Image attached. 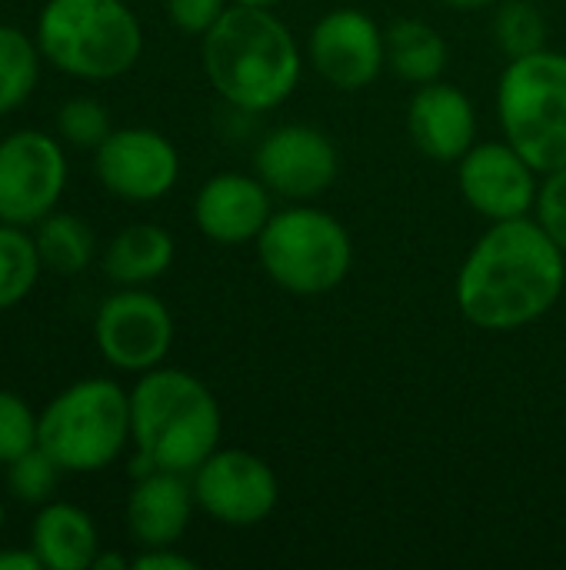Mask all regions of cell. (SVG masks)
Instances as JSON below:
<instances>
[{
    "mask_svg": "<svg viewBox=\"0 0 566 570\" xmlns=\"http://www.w3.org/2000/svg\"><path fill=\"white\" fill-rule=\"evenodd\" d=\"M110 130V110L93 97H73L57 110V134L77 150H97Z\"/></svg>",
    "mask_w": 566,
    "mask_h": 570,
    "instance_id": "cell-25",
    "label": "cell"
},
{
    "mask_svg": "<svg viewBox=\"0 0 566 570\" xmlns=\"http://www.w3.org/2000/svg\"><path fill=\"white\" fill-rule=\"evenodd\" d=\"M43 568L40 558L33 554V548L27 551H17V548H3L0 551V570H37Z\"/></svg>",
    "mask_w": 566,
    "mask_h": 570,
    "instance_id": "cell-31",
    "label": "cell"
},
{
    "mask_svg": "<svg viewBox=\"0 0 566 570\" xmlns=\"http://www.w3.org/2000/svg\"><path fill=\"white\" fill-rule=\"evenodd\" d=\"M534 217L550 234V240L566 254V164L540 177Z\"/></svg>",
    "mask_w": 566,
    "mask_h": 570,
    "instance_id": "cell-28",
    "label": "cell"
},
{
    "mask_svg": "<svg viewBox=\"0 0 566 570\" xmlns=\"http://www.w3.org/2000/svg\"><path fill=\"white\" fill-rule=\"evenodd\" d=\"M254 244L270 284L297 297L330 294L354 271L350 230L314 200L274 210Z\"/></svg>",
    "mask_w": 566,
    "mask_h": 570,
    "instance_id": "cell-5",
    "label": "cell"
},
{
    "mask_svg": "<svg viewBox=\"0 0 566 570\" xmlns=\"http://www.w3.org/2000/svg\"><path fill=\"white\" fill-rule=\"evenodd\" d=\"M200 60L217 97L247 117L284 107L304 77L300 43L270 7L230 3L200 37Z\"/></svg>",
    "mask_w": 566,
    "mask_h": 570,
    "instance_id": "cell-2",
    "label": "cell"
},
{
    "mask_svg": "<svg viewBox=\"0 0 566 570\" xmlns=\"http://www.w3.org/2000/svg\"><path fill=\"white\" fill-rule=\"evenodd\" d=\"M40 267L37 240L23 227L0 220V311L17 307L37 287Z\"/></svg>",
    "mask_w": 566,
    "mask_h": 570,
    "instance_id": "cell-23",
    "label": "cell"
},
{
    "mask_svg": "<svg viewBox=\"0 0 566 570\" xmlns=\"http://www.w3.org/2000/svg\"><path fill=\"white\" fill-rule=\"evenodd\" d=\"M3 518H7V511H3V501H0V531H3Z\"/></svg>",
    "mask_w": 566,
    "mask_h": 570,
    "instance_id": "cell-35",
    "label": "cell"
},
{
    "mask_svg": "<svg viewBox=\"0 0 566 570\" xmlns=\"http://www.w3.org/2000/svg\"><path fill=\"white\" fill-rule=\"evenodd\" d=\"M93 170L113 197L127 204H153L177 187L180 154L160 130L123 127L110 130L93 150Z\"/></svg>",
    "mask_w": 566,
    "mask_h": 570,
    "instance_id": "cell-14",
    "label": "cell"
},
{
    "mask_svg": "<svg viewBox=\"0 0 566 570\" xmlns=\"http://www.w3.org/2000/svg\"><path fill=\"white\" fill-rule=\"evenodd\" d=\"M447 7H454V10H464V13H474V10H490V7H497L500 0H444Z\"/></svg>",
    "mask_w": 566,
    "mask_h": 570,
    "instance_id": "cell-33",
    "label": "cell"
},
{
    "mask_svg": "<svg viewBox=\"0 0 566 570\" xmlns=\"http://www.w3.org/2000/svg\"><path fill=\"white\" fill-rule=\"evenodd\" d=\"M93 341L110 367L147 374L160 367L173 347V314L147 287H120L100 304Z\"/></svg>",
    "mask_w": 566,
    "mask_h": 570,
    "instance_id": "cell-9",
    "label": "cell"
},
{
    "mask_svg": "<svg viewBox=\"0 0 566 570\" xmlns=\"http://www.w3.org/2000/svg\"><path fill=\"white\" fill-rule=\"evenodd\" d=\"M40 57L37 37L0 23V117L27 104L40 80Z\"/></svg>",
    "mask_w": 566,
    "mask_h": 570,
    "instance_id": "cell-22",
    "label": "cell"
},
{
    "mask_svg": "<svg viewBox=\"0 0 566 570\" xmlns=\"http://www.w3.org/2000/svg\"><path fill=\"white\" fill-rule=\"evenodd\" d=\"M197 511L190 474L173 471H147L133 481L127 494V531L140 548H167L177 544L190 518Z\"/></svg>",
    "mask_w": 566,
    "mask_h": 570,
    "instance_id": "cell-17",
    "label": "cell"
},
{
    "mask_svg": "<svg viewBox=\"0 0 566 570\" xmlns=\"http://www.w3.org/2000/svg\"><path fill=\"white\" fill-rule=\"evenodd\" d=\"M130 444V391L110 377H83L63 387L40 414L37 448L60 471L97 474Z\"/></svg>",
    "mask_w": 566,
    "mask_h": 570,
    "instance_id": "cell-6",
    "label": "cell"
},
{
    "mask_svg": "<svg viewBox=\"0 0 566 570\" xmlns=\"http://www.w3.org/2000/svg\"><path fill=\"white\" fill-rule=\"evenodd\" d=\"M547 17L530 0H500L494 7V40L507 60L537 53L547 47Z\"/></svg>",
    "mask_w": 566,
    "mask_h": 570,
    "instance_id": "cell-24",
    "label": "cell"
},
{
    "mask_svg": "<svg viewBox=\"0 0 566 570\" xmlns=\"http://www.w3.org/2000/svg\"><path fill=\"white\" fill-rule=\"evenodd\" d=\"M497 120L540 174L566 164V53L537 50L507 60L497 80Z\"/></svg>",
    "mask_w": 566,
    "mask_h": 570,
    "instance_id": "cell-7",
    "label": "cell"
},
{
    "mask_svg": "<svg viewBox=\"0 0 566 570\" xmlns=\"http://www.w3.org/2000/svg\"><path fill=\"white\" fill-rule=\"evenodd\" d=\"M307 63L337 90H364L387 70L384 27L357 7H334L307 33Z\"/></svg>",
    "mask_w": 566,
    "mask_h": 570,
    "instance_id": "cell-12",
    "label": "cell"
},
{
    "mask_svg": "<svg viewBox=\"0 0 566 570\" xmlns=\"http://www.w3.org/2000/svg\"><path fill=\"white\" fill-rule=\"evenodd\" d=\"M254 170L274 197L307 204L327 194L340 174V150L314 124H280L254 150Z\"/></svg>",
    "mask_w": 566,
    "mask_h": 570,
    "instance_id": "cell-11",
    "label": "cell"
},
{
    "mask_svg": "<svg viewBox=\"0 0 566 570\" xmlns=\"http://www.w3.org/2000/svg\"><path fill=\"white\" fill-rule=\"evenodd\" d=\"M33 240H37L43 267L57 274H80L90 267L97 254V237L90 224L77 214H47L37 224Z\"/></svg>",
    "mask_w": 566,
    "mask_h": 570,
    "instance_id": "cell-21",
    "label": "cell"
},
{
    "mask_svg": "<svg viewBox=\"0 0 566 570\" xmlns=\"http://www.w3.org/2000/svg\"><path fill=\"white\" fill-rule=\"evenodd\" d=\"M177 244L160 224H130L103 250V274L117 287H147L173 264Z\"/></svg>",
    "mask_w": 566,
    "mask_h": 570,
    "instance_id": "cell-19",
    "label": "cell"
},
{
    "mask_svg": "<svg viewBox=\"0 0 566 570\" xmlns=\"http://www.w3.org/2000/svg\"><path fill=\"white\" fill-rule=\"evenodd\" d=\"M274 217V194L257 174H214L193 197L197 230L224 247L250 244Z\"/></svg>",
    "mask_w": 566,
    "mask_h": 570,
    "instance_id": "cell-15",
    "label": "cell"
},
{
    "mask_svg": "<svg viewBox=\"0 0 566 570\" xmlns=\"http://www.w3.org/2000/svg\"><path fill=\"white\" fill-rule=\"evenodd\" d=\"M130 568V558L117 554V551H100L93 558V570H127Z\"/></svg>",
    "mask_w": 566,
    "mask_h": 570,
    "instance_id": "cell-32",
    "label": "cell"
},
{
    "mask_svg": "<svg viewBox=\"0 0 566 570\" xmlns=\"http://www.w3.org/2000/svg\"><path fill=\"white\" fill-rule=\"evenodd\" d=\"M47 63L77 80H113L143 53V27L123 0H47L37 17Z\"/></svg>",
    "mask_w": 566,
    "mask_h": 570,
    "instance_id": "cell-4",
    "label": "cell"
},
{
    "mask_svg": "<svg viewBox=\"0 0 566 570\" xmlns=\"http://www.w3.org/2000/svg\"><path fill=\"white\" fill-rule=\"evenodd\" d=\"M230 7V0H167L170 23L187 37H203Z\"/></svg>",
    "mask_w": 566,
    "mask_h": 570,
    "instance_id": "cell-29",
    "label": "cell"
},
{
    "mask_svg": "<svg viewBox=\"0 0 566 570\" xmlns=\"http://www.w3.org/2000/svg\"><path fill=\"white\" fill-rule=\"evenodd\" d=\"M190 484L197 511L224 528H257L280 504V481L274 468L244 448H217L190 474Z\"/></svg>",
    "mask_w": 566,
    "mask_h": 570,
    "instance_id": "cell-8",
    "label": "cell"
},
{
    "mask_svg": "<svg viewBox=\"0 0 566 570\" xmlns=\"http://www.w3.org/2000/svg\"><path fill=\"white\" fill-rule=\"evenodd\" d=\"M133 570H193L197 561L180 554L177 544H167V548H140V554L130 561Z\"/></svg>",
    "mask_w": 566,
    "mask_h": 570,
    "instance_id": "cell-30",
    "label": "cell"
},
{
    "mask_svg": "<svg viewBox=\"0 0 566 570\" xmlns=\"http://www.w3.org/2000/svg\"><path fill=\"white\" fill-rule=\"evenodd\" d=\"M230 3H244V7H277V3H284V0H230Z\"/></svg>",
    "mask_w": 566,
    "mask_h": 570,
    "instance_id": "cell-34",
    "label": "cell"
},
{
    "mask_svg": "<svg viewBox=\"0 0 566 570\" xmlns=\"http://www.w3.org/2000/svg\"><path fill=\"white\" fill-rule=\"evenodd\" d=\"M387 70L414 87L440 80L450 63V47L437 27L417 17H400L384 30Z\"/></svg>",
    "mask_w": 566,
    "mask_h": 570,
    "instance_id": "cell-20",
    "label": "cell"
},
{
    "mask_svg": "<svg viewBox=\"0 0 566 570\" xmlns=\"http://www.w3.org/2000/svg\"><path fill=\"white\" fill-rule=\"evenodd\" d=\"M540 177L544 174L510 140H477L457 160V184L467 207L490 224L530 217Z\"/></svg>",
    "mask_w": 566,
    "mask_h": 570,
    "instance_id": "cell-13",
    "label": "cell"
},
{
    "mask_svg": "<svg viewBox=\"0 0 566 570\" xmlns=\"http://www.w3.org/2000/svg\"><path fill=\"white\" fill-rule=\"evenodd\" d=\"M60 468L43 448H30L7 464V491L23 504H47L57 488Z\"/></svg>",
    "mask_w": 566,
    "mask_h": 570,
    "instance_id": "cell-26",
    "label": "cell"
},
{
    "mask_svg": "<svg viewBox=\"0 0 566 570\" xmlns=\"http://www.w3.org/2000/svg\"><path fill=\"white\" fill-rule=\"evenodd\" d=\"M67 187L63 144L43 130H17L0 140V220L30 227L53 214Z\"/></svg>",
    "mask_w": 566,
    "mask_h": 570,
    "instance_id": "cell-10",
    "label": "cell"
},
{
    "mask_svg": "<svg viewBox=\"0 0 566 570\" xmlns=\"http://www.w3.org/2000/svg\"><path fill=\"white\" fill-rule=\"evenodd\" d=\"M220 404L190 371L160 364L130 387L133 478L147 471L193 474L220 448Z\"/></svg>",
    "mask_w": 566,
    "mask_h": 570,
    "instance_id": "cell-3",
    "label": "cell"
},
{
    "mask_svg": "<svg viewBox=\"0 0 566 570\" xmlns=\"http://www.w3.org/2000/svg\"><path fill=\"white\" fill-rule=\"evenodd\" d=\"M477 130V107L464 87L430 80L414 90L407 104V134L424 157L437 164H457L480 140Z\"/></svg>",
    "mask_w": 566,
    "mask_h": 570,
    "instance_id": "cell-16",
    "label": "cell"
},
{
    "mask_svg": "<svg viewBox=\"0 0 566 570\" xmlns=\"http://www.w3.org/2000/svg\"><path fill=\"white\" fill-rule=\"evenodd\" d=\"M37 424L40 414H33L23 397H17L13 391H0V464H10L37 448Z\"/></svg>",
    "mask_w": 566,
    "mask_h": 570,
    "instance_id": "cell-27",
    "label": "cell"
},
{
    "mask_svg": "<svg viewBox=\"0 0 566 570\" xmlns=\"http://www.w3.org/2000/svg\"><path fill=\"white\" fill-rule=\"evenodd\" d=\"M566 287V254L537 224L514 217L490 224L467 250L454 297L467 324L510 334L557 307Z\"/></svg>",
    "mask_w": 566,
    "mask_h": 570,
    "instance_id": "cell-1",
    "label": "cell"
},
{
    "mask_svg": "<svg viewBox=\"0 0 566 570\" xmlns=\"http://www.w3.org/2000/svg\"><path fill=\"white\" fill-rule=\"evenodd\" d=\"M30 548L50 570H87L100 554V534L93 518L67 501L43 504L30 528Z\"/></svg>",
    "mask_w": 566,
    "mask_h": 570,
    "instance_id": "cell-18",
    "label": "cell"
}]
</instances>
